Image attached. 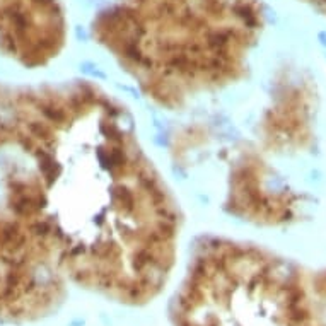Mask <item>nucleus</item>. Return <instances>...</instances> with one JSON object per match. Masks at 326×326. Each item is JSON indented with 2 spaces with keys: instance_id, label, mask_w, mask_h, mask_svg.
Returning a JSON list of instances; mask_svg holds the SVG:
<instances>
[{
  "instance_id": "f257e3e1",
  "label": "nucleus",
  "mask_w": 326,
  "mask_h": 326,
  "mask_svg": "<svg viewBox=\"0 0 326 326\" xmlns=\"http://www.w3.org/2000/svg\"><path fill=\"white\" fill-rule=\"evenodd\" d=\"M0 186L69 283L132 308L168 286L178 200L130 110L99 84L0 80Z\"/></svg>"
},
{
  "instance_id": "f03ea898",
  "label": "nucleus",
  "mask_w": 326,
  "mask_h": 326,
  "mask_svg": "<svg viewBox=\"0 0 326 326\" xmlns=\"http://www.w3.org/2000/svg\"><path fill=\"white\" fill-rule=\"evenodd\" d=\"M263 24L260 0H113L91 34L146 99L178 111L244 79Z\"/></svg>"
},
{
  "instance_id": "7ed1b4c3",
  "label": "nucleus",
  "mask_w": 326,
  "mask_h": 326,
  "mask_svg": "<svg viewBox=\"0 0 326 326\" xmlns=\"http://www.w3.org/2000/svg\"><path fill=\"white\" fill-rule=\"evenodd\" d=\"M169 319L173 326H321L296 267L214 234L195 241Z\"/></svg>"
},
{
  "instance_id": "20e7f679",
  "label": "nucleus",
  "mask_w": 326,
  "mask_h": 326,
  "mask_svg": "<svg viewBox=\"0 0 326 326\" xmlns=\"http://www.w3.org/2000/svg\"><path fill=\"white\" fill-rule=\"evenodd\" d=\"M69 294V282L46 250L0 207V323H31L51 316Z\"/></svg>"
},
{
  "instance_id": "39448f33",
  "label": "nucleus",
  "mask_w": 326,
  "mask_h": 326,
  "mask_svg": "<svg viewBox=\"0 0 326 326\" xmlns=\"http://www.w3.org/2000/svg\"><path fill=\"white\" fill-rule=\"evenodd\" d=\"M69 21L62 0H0V55L41 69L64 53Z\"/></svg>"
},
{
  "instance_id": "423d86ee",
  "label": "nucleus",
  "mask_w": 326,
  "mask_h": 326,
  "mask_svg": "<svg viewBox=\"0 0 326 326\" xmlns=\"http://www.w3.org/2000/svg\"><path fill=\"white\" fill-rule=\"evenodd\" d=\"M301 2L311 5L313 9H316V10H319L321 14L326 15V0H301Z\"/></svg>"
}]
</instances>
